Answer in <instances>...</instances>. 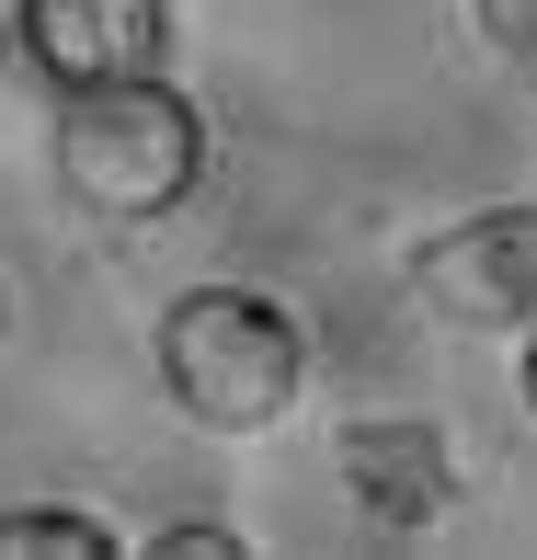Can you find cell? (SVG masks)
Wrapping results in <instances>:
<instances>
[{
  "instance_id": "cell-1",
  "label": "cell",
  "mask_w": 537,
  "mask_h": 560,
  "mask_svg": "<svg viewBox=\"0 0 537 560\" xmlns=\"http://www.w3.org/2000/svg\"><path fill=\"white\" fill-rule=\"evenodd\" d=\"M207 184V115L138 69L104 92H58V195L104 229H161L184 195Z\"/></svg>"
},
{
  "instance_id": "cell-2",
  "label": "cell",
  "mask_w": 537,
  "mask_h": 560,
  "mask_svg": "<svg viewBox=\"0 0 537 560\" xmlns=\"http://www.w3.org/2000/svg\"><path fill=\"white\" fill-rule=\"evenodd\" d=\"M161 389L207 435H275L310 389V343L264 287H184L161 310Z\"/></svg>"
},
{
  "instance_id": "cell-3",
  "label": "cell",
  "mask_w": 537,
  "mask_h": 560,
  "mask_svg": "<svg viewBox=\"0 0 537 560\" xmlns=\"http://www.w3.org/2000/svg\"><path fill=\"white\" fill-rule=\"evenodd\" d=\"M412 298L457 332H515L537 320V207H480L412 252Z\"/></svg>"
},
{
  "instance_id": "cell-4",
  "label": "cell",
  "mask_w": 537,
  "mask_h": 560,
  "mask_svg": "<svg viewBox=\"0 0 537 560\" xmlns=\"http://www.w3.org/2000/svg\"><path fill=\"white\" fill-rule=\"evenodd\" d=\"M23 69L46 92H104V81H138L161 69L172 46V0H23Z\"/></svg>"
},
{
  "instance_id": "cell-5",
  "label": "cell",
  "mask_w": 537,
  "mask_h": 560,
  "mask_svg": "<svg viewBox=\"0 0 537 560\" xmlns=\"http://www.w3.org/2000/svg\"><path fill=\"white\" fill-rule=\"evenodd\" d=\"M331 469H343V503L377 526V538H423V526L457 503V457H446V435H434L423 412H366V423H343Z\"/></svg>"
},
{
  "instance_id": "cell-6",
  "label": "cell",
  "mask_w": 537,
  "mask_h": 560,
  "mask_svg": "<svg viewBox=\"0 0 537 560\" xmlns=\"http://www.w3.org/2000/svg\"><path fill=\"white\" fill-rule=\"evenodd\" d=\"M0 560H126V538L81 503H23V515H0Z\"/></svg>"
},
{
  "instance_id": "cell-7",
  "label": "cell",
  "mask_w": 537,
  "mask_h": 560,
  "mask_svg": "<svg viewBox=\"0 0 537 560\" xmlns=\"http://www.w3.org/2000/svg\"><path fill=\"white\" fill-rule=\"evenodd\" d=\"M469 12H480V46H503V58H537V0H469Z\"/></svg>"
},
{
  "instance_id": "cell-8",
  "label": "cell",
  "mask_w": 537,
  "mask_h": 560,
  "mask_svg": "<svg viewBox=\"0 0 537 560\" xmlns=\"http://www.w3.org/2000/svg\"><path fill=\"white\" fill-rule=\"evenodd\" d=\"M149 560H241V538H229V526H161Z\"/></svg>"
},
{
  "instance_id": "cell-9",
  "label": "cell",
  "mask_w": 537,
  "mask_h": 560,
  "mask_svg": "<svg viewBox=\"0 0 537 560\" xmlns=\"http://www.w3.org/2000/svg\"><path fill=\"white\" fill-rule=\"evenodd\" d=\"M515 377H526V412H537V320H526V354H515Z\"/></svg>"
},
{
  "instance_id": "cell-10",
  "label": "cell",
  "mask_w": 537,
  "mask_h": 560,
  "mask_svg": "<svg viewBox=\"0 0 537 560\" xmlns=\"http://www.w3.org/2000/svg\"><path fill=\"white\" fill-rule=\"evenodd\" d=\"M12 35H23V0H0V46H12Z\"/></svg>"
},
{
  "instance_id": "cell-11",
  "label": "cell",
  "mask_w": 537,
  "mask_h": 560,
  "mask_svg": "<svg viewBox=\"0 0 537 560\" xmlns=\"http://www.w3.org/2000/svg\"><path fill=\"white\" fill-rule=\"evenodd\" d=\"M0 332H12V287H0Z\"/></svg>"
}]
</instances>
